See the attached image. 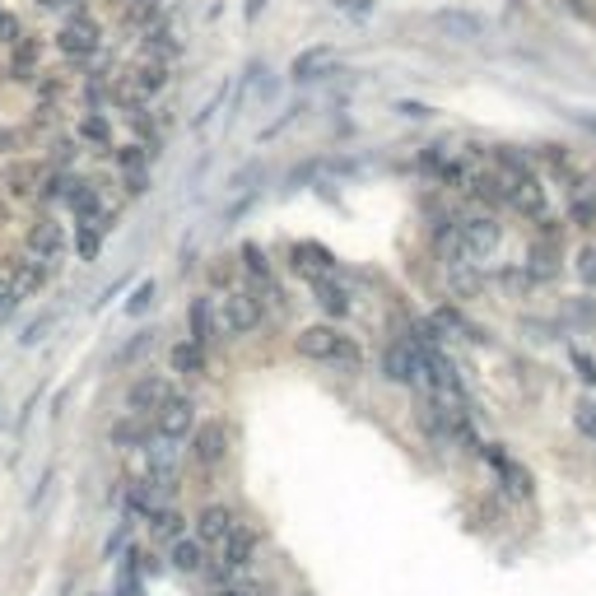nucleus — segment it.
Segmentation results:
<instances>
[{"label":"nucleus","mask_w":596,"mask_h":596,"mask_svg":"<svg viewBox=\"0 0 596 596\" xmlns=\"http://www.w3.org/2000/svg\"><path fill=\"white\" fill-rule=\"evenodd\" d=\"M215 312H219V331H229V336H247V331L261 326V298H257V289H247V285L219 294Z\"/></svg>","instance_id":"2"},{"label":"nucleus","mask_w":596,"mask_h":596,"mask_svg":"<svg viewBox=\"0 0 596 596\" xmlns=\"http://www.w3.org/2000/svg\"><path fill=\"white\" fill-rule=\"evenodd\" d=\"M47 275H52V266H42V261H33L24 252V257H14V298L24 303V298H33L42 285H47Z\"/></svg>","instance_id":"17"},{"label":"nucleus","mask_w":596,"mask_h":596,"mask_svg":"<svg viewBox=\"0 0 596 596\" xmlns=\"http://www.w3.org/2000/svg\"><path fill=\"white\" fill-rule=\"evenodd\" d=\"M503 191H508V205H513L517 215H527V219L545 215V187H541V177L536 173L517 177V182H503Z\"/></svg>","instance_id":"13"},{"label":"nucleus","mask_w":596,"mask_h":596,"mask_svg":"<svg viewBox=\"0 0 596 596\" xmlns=\"http://www.w3.org/2000/svg\"><path fill=\"white\" fill-rule=\"evenodd\" d=\"M196 429V406H191V396H168L159 410H154V434L159 438H187Z\"/></svg>","instance_id":"7"},{"label":"nucleus","mask_w":596,"mask_h":596,"mask_svg":"<svg viewBox=\"0 0 596 596\" xmlns=\"http://www.w3.org/2000/svg\"><path fill=\"white\" fill-rule=\"evenodd\" d=\"M471 196L475 201H485V205H508V191H503V182L494 173L471 177Z\"/></svg>","instance_id":"30"},{"label":"nucleus","mask_w":596,"mask_h":596,"mask_svg":"<svg viewBox=\"0 0 596 596\" xmlns=\"http://www.w3.org/2000/svg\"><path fill=\"white\" fill-rule=\"evenodd\" d=\"M261 5H266V0H252V5H247V14H261Z\"/></svg>","instance_id":"47"},{"label":"nucleus","mask_w":596,"mask_h":596,"mask_svg":"<svg viewBox=\"0 0 596 596\" xmlns=\"http://www.w3.org/2000/svg\"><path fill=\"white\" fill-rule=\"evenodd\" d=\"M52 163H56V168H70V163H75V140H56V145H52Z\"/></svg>","instance_id":"39"},{"label":"nucleus","mask_w":596,"mask_h":596,"mask_svg":"<svg viewBox=\"0 0 596 596\" xmlns=\"http://www.w3.org/2000/svg\"><path fill=\"white\" fill-rule=\"evenodd\" d=\"M149 527H154V536H159V541H182V536H187V517L177 513L173 503H168V508H159V513L149 517Z\"/></svg>","instance_id":"25"},{"label":"nucleus","mask_w":596,"mask_h":596,"mask_svg":"<svg viewBox=\"0 0 596 596\" xmlns=\"http://www.w3.org/2000/svg\"><path fill=\"white\" fill-rule=\"evenodd\" d=\"M38 5H42V10H56V5H61V0H38Z\"/></svg>","instance_id":"49"},{"label":"nucleus","mask_w":596,"mask_h":596,"mask_svg":"<svg viewBox=\"0 0 596 596\" xmlns=\"http://www.w3.org/2000/svg\"><path fill=\"white\" fill-rule=\"evenodd\" d=\"M382 378L396 382V387H415V392H420V387H424V368H420V354H415V345H406V340H392V345L382 350Z\"/></svg>","instance_id":"5"},{"label":"nucleus","mask_w":596,"mask_h":596,"mask_svg":"<svg viewBox=\"0 0 596 596\" xmlns=\"http://www.w3.org/2000/svg\"><path fill=\"white\" fill-rule=\"evenodd\" d=\"M14 38H19V19L0 10V42H14Z\"/></svg>","instance_id":"42"},{"label":"nucleus","mask_w":596,"mask_h":596,"mask_svg":"<svg viewBox=\"0 0 596 596\" xmlns=\"http://www.w3.org/2000/svg\"><path fill=\"white\" fill-rule=\"evenodd\" d=\"M229 452V429L219 420H205L201 429H191V457L201 461V466H219Z\"/></svg>","instance_id":"11"},{"label":"nucleus","mask_w":596,"mask_h":596,"mask_svg":"<svg viewBox=\"0 0 596 596\" xmlns=\"http://www.w3.org/2000/svg\"><path fill=\"white\" fill-rule=\"evenodd\" d=\"M191 527H196V541H201V545H215V550H219V545L229 541V531L238 527V513H233L229 503H205Z\"/></svg>","instance_id":"9"},{"label":"nucleus","mask_w":596,"mask_h":596,"mask_svg":"<svg viewBox=\"0 0 596 596\" xmlns=\"http://www.w3.org/2000/svg\"><path fill=\"white\" fill-rule=\"evenodd\" d=\"M159 10H163V0H131L122 10V24L126 28H149L154 19H159Z\"/></svg>","instance_id":"29"},{"label":"nucleus","mask_w":596,"mask_h":596,"mask_svg":"<svg viewBox=\"0 0 596 596\" xmlns=\"http://www.w3.org/2000/svg\"><path fill=\"white\" fill-rule=\"evenodd\" d=\"M485 457L494 461V471L503 475V485H508V494H513V499H531V489H536V485H531V471H527V466H517V461L508 457L503 447H494V443L485 447Z\"/></svg>","instance_id":"15"},{"label":"nucleus","mask_w":596,"mask_h":596,"mask_svg":"<svg viewBox=\"0 0 596 596\" xmlns=\"http://www.w3.org/2000/svg\"><path fill=\"white\" fill-rule=\"evenodd\" d=\"M559 271H564V266H559L555 243H536V247L527 252V275L536 280V285H541V280H555Z\"/></svg>","instance_id":"23"},{"label":"nucleus","mask_w":596,"mask_h":596,"mask_svg":"<svg viewBox=\"0 0 596 596\" xmlns=\"http://www.w3.org/2000/svg\"><path fill=\"white\" fill-rule=\"evenodd\" d=\"M573 429L596 447V401H578V406H573Z\"/></svg>","instance_id":"32"},{"label":"nucleus","mask_w":596,"mask_h":596,"mask_svg":"<svg viewBox=\"0 0 596 596\" xmlns=\"http://www.w3.org/2000/svg\"><path fill=\"white\" fill-rule=\"evenodd\" d=\"M215 331H219L215 298H210V294H196V298H191V308H187V340H191V345H201V350H210Z\"/></svg>","instance_id":"12"},{"label":"nucleus","mask_w":596,"mask_h":596,"mask_svg":"<svg viewBox=\"0 0 596 596\" xmlns=\"http://www.w3.org/2000/svg\"><path fill=\"white\" fill-rule=\"evenodd\" d=\"M289 266H294L298 275H308V280H322V275L336 271V261H331V252L317 243H294L289 247Z\"/></svg>","instance_id":"16"},{"label":"nucleus","mask_w":596,"mask_h":596,"mask_svg":"<svg viewBox=\"0 0 596 596\" xmlns=\"http://www.w3.org/2000/svg\"><path fill=\"white\" fill-rule=\"evenodd\" d=\"M149 438H154V434L140 424V415H126V420L112 424V443H117V447H140V452H145Z\"/></svg>","instance_id":"26"},{"label":"nucleus","mask_w":596,"mask_h":596,"mask_svg":"<svg viewBox=\"0 0 596 596\" xmlns=\"http://www.w3.org/2000/svg\"><path fill=\"white\" fill-rule=\"evenodd\" d=\"M168 364H173V373H182V378H201L205 373V350L201 345H191V340H177L173 350H168Z\"/></svg>","instance_id":"22"},{"label":"nucleus","mask_w":596,"mask_h":596,"mask_svg":"<svg viewBox=\"0 0 596 596\" xmlns=\"http://www.w3.org/2000/svg\"><path fill=\"white\" fill-rule=\"evenodd\" d=\"M168 564H173L177 573H201L205 569V545L196 541V536H182V541L168 545Z\"/></svg>","instance_id":"21"},{"label":"nucleus","mask_w":596,"mask_h":596,"mask_svg":"<svg viewBox=\"0 0 596 596\" xmlns=\"http://www.w3.org/2000/svg\"><path fill=\"white\" fill-rule=\"evenodd\" d=\"M429 24H434V33H443V38H452V42L485 38V14H475V10H438Z\"/></svg>","instance_id":"10"},{"label":"nucleus","mask_w":596,"mask_h":596,"mask_svg":"<svg viewBox=\"0 0 596 596\" xmlns=\"http://www.w3.org/2000/svg\"><path fill=\"white\" fill-rule=\"evenodd\" d=\"M24 247L28 257L42 261V266H56L61 261V252H66V229L56 224V219H33L24 233Z\"/></svg>","instance_id":"6"},{"label":"nucleus","mask_w":596,"mask_h":596,"mask_svg":"<svg viewBox=\"0 0 596 596\" xmlns=\"http://www.w3.org/2000/svg\"><path fill=\"white\" fill-rule=\"evenodd\" d=\"M10 140H14L10 131H0V149H10Z\"/></svg>","instance_id":"48"},{"label":"nucleus","mask_w":596,"mask_h":596,"mask_svg":"<svg viewBox=\"0 0 596 596\" xmlns=\"http://www.w3.org/2000/svg\"><path fill=\"white\" fill-rule=\"evenodd\" d=\"M173 396V382L168 378H136L131 382V392H126V415H140V420H154V410L163 406Z\"/></svg>","instance_id":"8"},{"label":"nucleus","mask_w":596,"mask_h":596,"mask_svg":"<svg viewBox=\"0 0 596 596\" xmlns=\"http://www.w3.org/2000/svg\"><path fill=\"white\" fill-rule=\"evenodd\" d=\"M145 159H149V149H145V145H136V140L117 149V163H122V168H145Z\"/></svg>","instance_id":"37"},{"label":"nucleus","mask_w":596,"mask_h":596,"mask_svg":"<svg viewBox=\"0 0 596 596\" xmlns=\"http://www.w3.org/2000/svg\"><path fill=\"white\" fill-rule=\"evenodd\" d=\"M47 326H52V317H38V322H33V326H28V331H24V345H38V340H42V331H47Z\"/></svg>","instance_id":"44"},{"label":"nucleus","mask_w":596,"mask_h":596,"mask_svg":"<svg viewBox=\"0 0 596 596\" xmlns=\"http://www.w3.org/2000/svg\"><path fill=\"white\" fill-rule=\"evenodd\" d=\"M322 61H326V47H308V52L294 61V70H289V75H294V80H308L312 66H322Z\"/></svg>","instance_id":"36"},{"label":"nucleus","mask_w":596,"mask_h":596,"mask_svg":"<svg viewBox=\"0 0 596 596\" xmlns=\"http://www.w3.org/2000/svg\"><path fill=\"white\" fill-rule=\"evenodd\" d=\"M573 266H578V280H583L587 289H596V247H578Z\"/></svg>","instance_id":"35"},{"label":"nucleus","mask_w":596,"mask_h":596,"mask_svg":"<svg viewBox=\"0 0 596 596\" xmlns=\"http://www.w3.org/2000/svg\"><path fill=\"white\" fill-rule=\"evenodd\" d=\"M573 368H578V378H583V382H596V364H592V354L573 350Z\"/></svg>","instance_id":"41"},{"label":"nucleus","mask_w":596,"mask_h":596,"mask_svg":"<svg viewBox=\"0 0 596 596\" xmlns=\"http://www.w3.org/2000/svg\"><path fill=\"white\" fill-rule=\"evenodd\" d=\"M33 61H38V42L24 38V47H14L10 70H14V75H33Z\"/></svg>","instance_id":"34"},{"label":"nucleus","mask_w":596,"mask_h":596,"mask_svg":"<svg viewBox=\"0 0 596 596\" xmlns=\"http://www.w3.org/2000/svg\"><path fill=\"white\" fill-rule=\"evenodd\" d=\"M294 350L303 354V359H312V364H331L340 368V373H359L364 368V350H359V340L345 336L340 326H303L294 336Z\"/></svg>","instance_id":"1"},{"label":"nucleus","mask_w":596,"mask_h":596,"mask_svg":"<svg viewBox=\"0 0 596 596\" xmlns=\"http://www.w3.org/2000/svg\"><path fill=\"white\" fill-rule=\"evenodd\" d=\"M177 42H173V28H163V19H154V24L145 28V56L149 61H163V56H173Z\"/></svg>","instance_id":"27"},{"label":"nucleus","mask_w":596,"mask_h":596,"mask_svg":"<svg viewBox=\"0 0 596 596\" xmlns=\"http://www.w3.org/2000/svg\"><path fill=\"white\" fill-rule=\"evenodd\" d=\"M238 261H243V271L257 280V285H271V266H266V252H261L257 243H243V252H238Z\"/></svg>","instance_id":"31"},{"label":"nucleus","mask_w":596,"mask_h":596,"mask_svg":"<svg viewBox=\"0 0 596 596\" xmlns=\"http://www.w3.org/2000/svg\"><path fill=\"white\" fill-rule=\"evenodd\" d=\"M0 298H14V257L0 261ZM19 303V298H14Z\"/></svg>","instance_id":"40"},{"label":"nucleus","mask_w":596,"mask_h":596,"mask_svg":"<svg viewBox=\"0 0 596 596\" xmlns=\"http://www.w3.org/2000/svg\"><path fill=\"white\" fill-rule=\"evenodd\" d=\"M42 182H47V163H38V159H19V163H10L5 168V191L10 196H38L42 191Z\"/></svg>","instance_id":"14"},{"label":"nucleus","mask_w":596,"mask_h":596,"mask_svg":"<svg viewBox=\"0 0 596 596\" xmlns=\"http://www.w3.org/2000/svg\"><path fill=\"white\" fill-rule=\"evenodd\" d=\"M122 182H126V196H145L149 191L145 168H122Z\"/></svg>","instance_id":"38"},{"label":"nucleus","mask_w":596,"mask_h":596,"mask_svg":"<svg viewBox=\"0 0 596 596\" xmlns=\"http://www.w3.org/2000/svg\"><path fill=\"white\" fill-rule=\"evenodd\" d=\"M569 224H578V229H596V191H592V177L573 182V196H569Z\"/></svg>","instance_id":"19"},{"label":"nucleus","mask_w":596,"mask_h":596,"mask_svg":"<svg viewBox=\"0 0 596 596\" xmlns=\"http://www.w3.org/2000/svg\"><path fill=\"white\" fill-rule=\"evenodd\" d=\"M149 298H154V280H145V285L136 289V298H131V312H145V308H149Z\"/></svg>","instance_id":"43"},{"label":"nucleus","mask_w":596,"mask_h":596,"mask_svg":"<svg viewBox=\"0 0 596 596\" xmlns=\"http://www.w3.org/2000/svg\"><path fill=\"white\" fill-rule=\"evenodd\" d=\"M401 112L406 117H429V108H420V103H401Z\"/></svg>","instance_id":"45"},{"label":"nucleus","mask_w":596,"mask_h":596,"mask_svg":"<svg viewBox=\"0 0 596 596\" xmlns=\"http://www.w3.org/2000/svg\"><path fill=\"white\" fill-rule=\"evenodd\" d=\"M447 289H452V298H480V289H485V275L475 271L471 261L461 266V261H452V271H447Z\"/></svg>","instance_id":"24"},{"label":"nucleus","mask_w":596,"mask_h":596,"mask_svg":"<svg viewBox=\"0 0 596 596\" xmlns=\"http://www.w3.org/2000/svg\"><path fill=\"white\" fill-rule=\"evenodd\" d=\"M126 84H131V94L136 98L159 94L163 84H168V61H145V66H136L131 75H126Z\"/></svg>","instance_id":"20"},{"label":"nucleus","mask_w":596,"mask_h":596,"mask_svg":"<svg viewBox=\"0 0 596 596\" xmlns=\"http://www.w3.org/2000/svg\"><path fill=\"white\" fill-rule=\"evenodd\" d=\"M80 140H84V145H94V149H112L108 117H103V112H89V117L80 122Z\"/></svg>","instance_id":"28"},{"label":"nucleus","mask_w":596,"mask_h":596,"mask_svg":"<svg viewBox=\"0 0 596 596\" xmlns=\"http://www.w3.org/2000/svg\"><path fill=\"white\" fill-rule=\"evenodd\" d=\"M312 298H317V308L331 312V317H350L354 298L345 294V285H340L336 275H322V280H312Z\"/></svg>","instance_id":"18"},{"label":"nucleus","mask_w":596,"mask_h":596,"mask_svg":"<svg viewBox=\"0 0 596 596\" xmlns=\"http://www.w3.org/2000/svg\"><path fill=\"white\" fill-rule=\"evenodd\" d=\"M98 42H103V28L89 14H75V19H66L56 28V52L70 56V61H89L98 52Z\"/></svg>","instance_id":"4"},{"label":"nucleus","mask_w":596,"mask_h":596,"mask_svg":"<svg viewBox=\"0 0 596 596\" xmlns=\"http://www.w3.org/2000/svg\"><path fill=\"white\" fill-rule=\"evenodd\" d=\"M499 219L494 215H466L457 224V247H461V261H489L499 252Z\"/></svg>","instance_id":"3"},{"label":"nucleus","mask_w":596,"mask_h":596,"mask_svg":"<svg viewBox=\"0 0 596 596\" xmlns=\"http://www.w3.org/2000/svg\"><path fill=\"white\" fill-rule=\"evenodd\" d=\"M75 247H80L84 261H98V252H103V233H98L94 224H80V233H75Z\"/></svg>","instance_id":"33"},{"label":"nucleus","mask_w":596,"mask_h":596,"mask_svg":"<svg viewBox=\"0 0 596 596\" xmlns=\"http://www.w3.org/2000/svg\"><path fill=\"white\" fill-rule=\"evenodd\" d=\"M19 308V303H14V298H0V322H10V312Z\"/></svg>","instance_id":"46"}]
</instances>
